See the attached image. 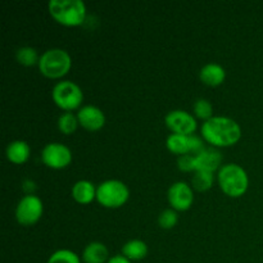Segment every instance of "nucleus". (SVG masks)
<instances>
[{
  "label": "nucleus",
  "mask_w": 263,
  "mask_h": 263,
  "mask_svg": "<svg viewBox=\"0 0 263 263\" xmlns=\"http://www.w3.org/2000/svg\"><path fill=\"white\" fill-rule=\"evenodd\" d=\"M167 149L174 154H190V139L186 135L171 134L166 140Z\"/></svg>",
  "instance_id": "18"
},
{
  "label": "nucleus",
  "mask_w": 263,
  "mask_h": 263,
  "mask_svg": "<svg viewBox=\"0 0 263 263\" xmlns=\"http://www.w3.org/2000/svg\"><path fill=\"white\" fill-rule=\"evenodd\" d=\"M5 154H7V158L9 159L12 163L22 164L30 158L31 148L26 141L14 140L12 141V143L8 144Z\"/></svg>",
  "instance_id": "16"
},
{
  "label": "nucleus",
  "mask_w": 263,
  "mask_h": 263,
  "mask_svg": "<svg viewBox=\"0 0 263 263\" xmlns=\"http://www.w3.org/2000/svg\"><path fill=\"white\" fill-rule=\"evenodd\" d=\"M44 205L39 197L27 194L18 202L15 208V220L22 226H32L43 216Z\"/></svg>",
  "instance_id": "7"
},
{
  "label": "nucleus",
  "mask_w": 263,
  "mask_h": 263,
  "mask_svg": "<svg viewBox=\"0 0 263 263\" xmlns=\"http://www.w3.org/2000/svg\"><path fill=\"white\" fill-rule=\"evenodd\" d=\"M177 166L182 172L195 171V156L193 154H184L177 159Z\"/></svg>",
  "instance_id": "25"
},
{
  "label": "nucleus",
  "mask_w": 263,
  "mask_h": 263,
  "mask_svg": "<svg viewBox=\"0 0 263 263\" xmlns=\"http://www.w3.org/2000/svg\"><path fill=\"white\" fill-rule=\"evenodd\" d=\"M39 69L49 79H61L69 72L72 67L71 55L66 50L59 48L49 49L44 51L39 61Z\"/></svg>",
  "instance_id": "4"
},
{
  "label": "nucleus",
  "mask_w": 263,
  "mask_h": 263,
  "mask_svg": "<svg viewBox=\"0 0 263 263\" xmlns=\"http://www.w3.org/2000/svg\"><path fill=\"white\" fill-rule=\"evenodd\" d=\"M194 113L200 120L208 121L213 117V107L210 100L207 99H198L194 103Z\"/></svg>",
  "instance_id": "23"
},
{
  "label": "nucleus",
  "mask_w": 263,
  "mask_h": 263,
  "mask_svg": "<svg viewBox=\"0 0 263 263\" xmlns=\"http://www.w3.org/2000/svg\"><path fill=\"white\" fill-rule=\"evenodd\" d=\"M41 159L50 168L62 170L72 162V152L64 144L49 143L41 152Z\"/></svg>",
  "instance_id": "8"
},
{
  "label": "nucleus",
  "mask_w": 263,
  "mask_h": 263,
  "mask_svg": "<svg viewBox=\"0 0 263 263\" xmlns=\"http://www.w3.org/2000/svg\"><path fill=\"white\" fill-rule=\"evenodd\" d=\"M82 261L85 263H107L109 261V252L103 243L92 241L85 247Z\"/></svg>",
  "instance_id": "14"
},
{
  "label": "nucleus",
  "mask_w": 263,
  "mask_h": 263,
  "mask_svg": "<svg viewBox=\"0 0 263 263\" xmlns=\"http://www.w3.org/2000/svg\"><path fill=\"white\" fill-rule=\"evenodd\" d=\"M213 181H215V176L213 172L207 171H195V175L193 176L192 184L193 187L198 192H207L212 187Z\"/></svg>",
  "instance_id": "20"
},
{
  "label": "nucleus",
  "mask_w": 263,
  "mask_h": 263,
  "mask_svg": "<svg viewBox=\"0 0 263 263\" xmlns=\"http://www.w3.org/2000/svg\"><path fill=\"white\" fill-rule=\"evenodd\" d=\"M148 254V246L143 240H130L122 247V256L130 261H140Z\"/></svg>",
  "instance_id": "17"
},
{
  "label": "nucleus",
  "mask_w": 263,
  "mask_h": 263,
  "mask_svg": "<svg viewBox=\"0 0 263 263\" xmlns=\"http://www.w3.org/2000/svg\"><path fill=\"white\" fill-rule=\"evenodd\" d=\"M130 197V190L120 180H107L97 187V200L105 208H120Z\"/></svg>",
  "instance_id": "5"
},
{
  "label": "nucleus",
  "mask_w": 263,
  "mask_h": 263,
  "mask_svg": "<svg viewBox=\"0 0 263 263\" xmlns=\"http://www.w3.org/2000/svg\"><path fill=\"white\" fill-rule=\"evenodd\" d=\"M15 59L22 66L31 67L39 64L40 57H39L37 51L33 48H31V46H22V48H20L15 51Z\"/></svg>",
  "instance_id": "19"
},
{
  "label": "nucleus",
  "mask_w": 263,
  "mask_h": 263,
  "mask_svg": "<svg viewBox=\"0 0 263 263\" xmlns=\"http://www.w3.org/2000/svg\"><path fill=\"white\" fill-rule=\"evenodd\" d=\"M72 198L80 204H89L97 199V189L92 182L87 180H80L72 186Z\"/></svg>",
  "instance_id": "15"
},
{
  "label": "nucleus",
  "mask_w": 263,
  "mask_h": 263,
  "mask_svg": "<svg viewBox=\"0 0 263 263\" xmlns=\"http://www.w3.org/2000/svg\"><path fill=\"white\" fill-rule=\"evenodd\" d=\"M189 139H190V154L197 156V154H199L203 149H205L204 144H203L202 139L200 138H198V136L195 135H190Z\"/></svg>",
  "instance_id": "26"
},
{
  "label": "nucleus",
  "mask_w": 263,
  "mask_h": 263,
  "mask_svg": "<svg viewBox=\"0 0 263 263\" xmlns=\"http://www.w3.org/2000/svg\"><path fill=\"white\" fill-rule=\"evenodd\" d=\"M164 123L174 134L190 136L197 130V120L186 110H171L164 117Z\"/></svg>",
  "instance_id": "9"
},
{
  "label": "nucleus",
  "mask_w": 263,
  "mask_h": 263,
  "mask_svg": "<svg viewBox=\"0 0 263 263\" xmlns=\"http://www.w3.org/2000/svg\"><path fill=\"white\" fill-rule=\"evenodd\" d=\"M177 221H179V216H177V212L175 210H164L158 217L159 226L164 230H170V229L175 228Z\"/></svg>",
  "instance_id": "24"
},
{
  "label": "nucleus",
  "mask_w": 263,
  "mask_h": 263,
  "mask_svg": "<svg viewBox=\"0 0 263 263\" xmlns=\"http://www.w3.org/2000/svg\"><path fill=\"white\" fill-rule=\"evenodd\" d=\"M79 123L89 131H98L105 125V116L102 109L95 105H84L77 113Z\"/></svg>",
  "instance_id": "11"
},
{
  "label": "nucleus",
  "mask_w": 263,
  "mask_h": 263,
  "mask_svg": "<svg viewBox=\"0 0 263 263\" xmlns=\"http://www.w3.org/2000/svg\"><path fill=\"white\" fill-rule=\"evenodd\" d=\"M46 263H81L80 257L69 249H59L49 257Z\"/></svg>",
  "instance_id": "22"
},
{
  "label": "nucleus",
  "mask_w": 263,
  "mask_h": 263,
  "mask_svg": "<svg viewBox=\"0 0 263 263\" xmlns=\"http://www.w3.org/2000/svg\"><path fill=\"white\" fill-rule=\"evenodd\" d=\"M217 180L221 190L231 198L244 195L249 186V177L246 170L235 163H228L221 167Z\"/></svg>",
  "instance_id": "3"
},
{
  "label": "nucleus",
  "mask_w": 263,
  "mask_h": 263,
  "mask_svg": "<svg viewBox=\"0 0 263 263\" xmlns=\"http://www.w3.org/2000/svg\"><path fill=\"white\" fill-rule=\"evenodd\" d=\"M107 263H131V261L126 258L125 256H122V254H117V256L110 257Z\"/></svg>",
  "instance_id": "27"
},
{
  "label": "nucleus",
  "mask_w": 263,
  "mask_h": 263,
  "mask_svg": "<svg viewBox=\"0 0 263 263\" xmlns=\"http://www.w3.org/2000/svg\"><path fill=\"white\" fill-rule=\"evenodd\" d=\"M167 198L172 210L187 211L194 202V192L186 182L177 181L170 186Z\"/></svg>",
  "instance_id": "10"
},
{
  "label": "nucleus",
  "mask_w": 263,
  "mask_h": 263,
  "mask_svg": "<svg viewBox=\"0 0 263 263\" xmlns=\"http://www.w3.org/2000/svg\"><path fill=\"white\" fill-rule=\"evenodd\" d=\"M200 80L208 86H220L226 79V71L217 63H208L200 69Z\"/></svg>",
  "instance_id": "13"
},
{
  "label": "nucleus",
  "mask_w": 263,
  "mask_h": 263,
  "mask_svg": "<svg viewBox=\"0 0 263 263\" xmlns=\"http://www.w3.org/2000/svg\"><path fill=\"white\" fill-rule=\"evenodd\" d=\"M51 97H53L54 103L66 112L77 109L84 102V92L81 87L76 82L69 81V80H64L55 84L51 91Z\"/></svg>",
  "instance_id": "6"
},
{
  "label": "nucleus",
  "mask_w": 263,
  "mask_h": 263,
  "mask_svg": "<svg viewBox=\"0 0 263 263\" xmlns=\"http://www.w3.org/2000/svg\"><path fill=\"white\" fill-rule=\"evenodd\" d=\"M222 162L221 152L215 148H205L195 156V171L215 172Z\"/></svg>",
  "instance_id": "12"
},
{
  "label": "nucleus",
  "mask_w": 263,
  "mask_h": 263,
  "mask_svg": "<svg viewBox=\"0 0 263 263\" xmlns=\"http://www.w3.org/2000/svg\"><path fill=\"white\" fill-rule=\"evenodd\" d=\"M48 9L57 22L68 27L82 25L86 18V5L82 0H50Z\"/></svg>",
  "instance_id": "2"
},
{
  "label": "nucleus",
  "mask_w": 263,
  "mask_h": 263,
  "mask_svg": "<svg viewBox=\"0 0 263 263\" xmlns=\"http://www.w3.org/2000/svg\"><path fill=\"white\" fill-rule=\"evenodd\" d=\"M202 136L213 146H231L241 138V128L233 118L216 116L204 121L202 125Z\"/></svg>",
  "instance_id": "1"
},
{
  "label": "nucleus",
  "mask_w": 263,
  "mask_h": 263,
  "mask_svg": "<svg viewBox=\"0 0 263 263\" xmlns=\"http://www.w3.org/2000/svg\"><path fill=\"white\" fill-rule=\"evenodd\" d=\"M79 120L77 116H74L72 112H64L59 116L58 118V128L64 135H71L77 130L79 126Z\"/></svg>",
  "instance_id": "21"
}]
</instances>
